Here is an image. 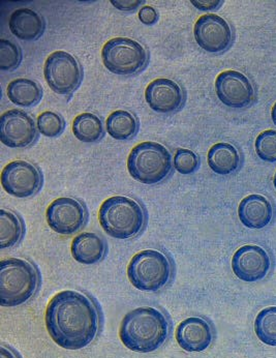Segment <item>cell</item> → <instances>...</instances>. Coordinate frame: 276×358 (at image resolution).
<instances>
[{"label":"cell","instance_id":"obj_1","mask_svg":"<svg viewBox=\"0 0 276 358\" xmlns=\"http://www.w3.org/2000/svg\"><path fill=\"white\" fill-rule=\"evenodd\" d=\"M45 322L55 344L66 350H81L98 338L103 317L94 297L81 291L64 290L52 297Z\"/></svg>","mask_w":276,"mask_h":358},{"label":"cell","instance_id":"obj_2","mask_svg":"<svg viewBox=\"0 0 276 358\" xmlns=\"http://www.w3.org/2000/svg\"><path fill=\"white\" fill-rule=\"evenodd\" d=\"M172 321L167 312L159 308L140 307L129 310L122 319L119 338L133 352L151 353L159 350L170 338Z\"/></svg>","mask_w":276,"mask_h":358},{"label":"cell","instance_id":"obj_3","mask_svg":"<svg viewBox=\"0 0 276 358\" xmlns=\"http://www.w3.org/2000/svg\"><path fill=\"white\" fill-rule=\"evenodd\" d=\"M99 221L103 230L116 239L135 238L147 226L148 215L144 205L126 196H114L101 203Z\"/></svg>","mask_w":276,"mask_h":358},{"label":"cell","instance_id":"obj_4","mask_svg":"<svg viewBox=\"0 0 276 358\" xmlns=\"http://www.w3.org/2000/svg\"><path fill=\"white\" fill-rule=\"evenodd\" d=\"M42 284L40 269L22 258L3 259L0 263V305L15 308L28 303Z\"/></svg>","mask_w":276,"mask_h":358},{"label":"cell","instance_id":"obj_5","mask_svg":"<svg viewBox=\"0 0 276 358\" xmlns=\"http://www.w3.org/2000/svg\"><path fill=\"white\" fill-rule=\"evenodd\" d=\"M129 281L140 291L157 292L173 280L175 265L171 257L157 250H144L129 261Z\"/></svg>","mask_w":276,"mask_h":358},{"label":"cell","instance_id":"obj_6","mask_svg":"<svg viewBox=\"0 0 276 358\" xmlns=\"http://www.w3.org/2000/svg\"><path fill=\"white\" fill-rule=\"evenodd\" d=\"M173 168V159L169 150L157 142L138 144L127 157L129 176L143 185L163 182L172 176Z\"/></svg>","mask_w":276,"mask_h":358},{"label":"cell","instance_id":"obj_7","mask_svg":"<svg viewBox=\"0 0 276 358\" xmlns=\"http://www.w3.org/2000/svg\"><path fill=\"white\" fill-rule=\"evenodd\" d=\"M101 59L109 72L118 76L133 77L147 69L150 54L137 41L120 36L106 43Z\"/></svg>","mask_w":276,"mask_h":358},{"label":"cell","instance_id":"obj_8","mask_svg":"<svg viewBox=\"0 0 276 358\" xmlns=\"http://www.w3.org/2000/svg\"><path fill=\"white\" fill-rule=\"evenodd\" d=\"M44 76L49 87L55 94L72 96L83 82L84 69L72 54L56 51L45 62Z\"/></svg>","mask_w":276,"mask_h":358},{"label":"cell","instance_id":"obj_9","mask_svg":"<svg viewBox=\"0 0 276 358\" xmlns=\"http://www.w3.org/2000/svg\"><path fill=\"white\" fill-rule=\"evenodd\" d=\"M1 185L8 195L24 199L40 193L44 185V176L38 166L19 159L3 168Z\"/></svg>","mask_w":276,"mask_h":358},{"label":"cell","instance_id":"obj_10","mask_svg":"<svg viewBox=\"0 0 276 358\" xmlns=\"http://www.w3.org/2000/svg\"><path fill=\"white\" fill-rule=\"evenodd\" d=\"M46 219L54 232L60 235H73L87 225L89 213L85 202L82 200L61 197L49 205Z\"/></svg>","mask_w":276,"mask_h":358},{"label":"cell","instance_id":"obj_11","mask_svg":"<svg viewBox=\"0 0 276 358\" xmlns=\"http://www.w3.org/2000/svg\"><path fill=\"white\" fill-rule=\"evenodd\" d=\"M38 126L22 110H8L0 117V140L10 148H27L38 140Z\"/></svg>","mask_w":276,"mask_h":358},{"label":"cell","instance_id":"obj_12","mask_svg":"<svg viewBox=\"0 0 276 358\" xmlns=\"http://www.w3.org/2000/svg\"><path fill=\"white\" fill-rule=\"evenodd\" d=\"M194 36L199 47L211 54L228 51L234 42V34L230 24L215 14L200 17L194 27Z\"/></svg>","mask_w":276,"mask_h":358},{"label":"cell","instance_id":"obj_13","mask_svg":"<svg viewBox=\"0 0 276 358\" xmlns=\"http://www.w3.org/2000/svg\"><path fill=\"white\" fill-rule=\"evenodd\" d=\"M215 92L219 100L232 109L249 107L256 99L254 88L249 78L233 70L225 71L217 77Z\"/></svg>","mask_w":276,"mask_h":358},{"label":"cell","instance_id":"obj_14","mask_svg":"<svg viewBox=\"0 0 276 358\" xmlns=\"http://www.w3.org/2000/svg\"><path fill=\"white\" fill-rule=\"evenodd\" d=\"M270 267L268 253L256 245H242L232 258L233 273L243 282L261 281L268 275Z\"/></svg>","mask_w":276,"mask_h":358},{"label":"cell","instance_id":"obj_15","mask_svg":"<svg viewBox=\"0 0 276 358\" xmlns=\"http://www.w3.org/2000/svg\"><path fill=\"white\" fill-rule=\"evenodd\" d=\"M145 100L151 110L157 113H175L184 107L187 92L173 80L159 78L146 87Z\"/></svg>","mask_w":276,"mask_h":358},{"label":"cell","instance_id":"obj_16","mask_svg":"<svg viewBox=\"0 0 276 358\" xmlns=\"http://www.w3.org/2000/svg\"><path fill=\"white\" fill-rule=\"evenodd\" d=\"M212 323L204 317H189L176 327L175 338L180 348L187 352H203L215 340Z\"/></svg>","mask_w":276,"mask_h":358},{"label":"cell","instance_id":"obj_17","mask_svg":"<svg viewBox=\"0 0 276 358\" xmlns=\"http://www.w3.org/2000/svg\"><path fill=\"white\" fill-rule=\"evenodd\" d=\"M238 217L249 229H263L273 221V207L264 196L252 194L239 204Z\"/></svg>","mask_w":276,"mask_h":358},{"label":"cell","instance_id":"obj_18","mask_svg":"<svg viewBox=\"0 0 276 358\" xmlns=\"http://www.w3.org/2000/svg\"><path fill=\"white\" fill-rule=\"evenodd\" d=\"M46 20L31 8H19L10 15L8 28L19 40L34 42L40 40L46 31Z\"/></svg>","mask_w":276,"mask_h":358},{"label":"cell","instance_id":"obj_19","mask_svg":"<svg viewBox=\"0 0 276 358\" xmlns=\"http://www.w3.org/2000/svg\"><path fill=\"white\" fill-rule=\"evenodd\" d=\"M108 251L109 248L106 239L94 232H83L77 235L71 245L73 258L84 265L101 262L107 256Z\"/></svg>","mask_w":276,"mask_h":358},{"label":"cell","instance_id":"obj_20","mask_svg":"<svg viewBox=\"0 0 276 358\" xmlns=\"http://www.w3.org/2000/svg\"><path fill=\"white\" fill-rule=\"evenodd\" d=\"M207 162L215 174L226 176L235 173L240 168L241 157L234 145L219 142L211 146L207 155Z\"/></svg>","mask_w":276,"mask_h":358},{"label":"cell","instance_id":"obj_21","mask_svg":"<svg viewBox=\"0 0 276 358\" xmlns=\"http://www.w3.org/2000/svg\"><path fill=\"white\" fill-rule=\"evenodd\" d=\"M6 94L14 105L34 108L42 102L44 90L38 82L27 78H19L8 83Z\"/></svg>","mask_w":276,"mask_h":358},{"label":"cell","instance_id":"obj_22","mask_svg":"<svg viewBox=\"0 0 276 358\" xmlns=\"http://www.w3.org/2000/svg\"><path fill=\"white\" fill-rule=\"evenodd\" d=\"M26 233L24 220L10 209H0V249H10L22 243Z\"/></svg>","mask_w":276,"mask_h":358},{"label":"cell","instance_id":"obj_23","mask_svg":"<svg viewBox=\"0 0 276 358\" xmlns=\"http://www.w3.org/2000/svg\"><path fill=\"white\" fill-rule=\"evenodd\" d=\"M138 118L126 110H116L107 120V131L118 141H131L139 133Z\"/></svg>","mask_w":276,"mask_h":358},{"label":"cell","instance_id":"obj_24","mask_svg":"<svg viewBox=\"0 0 276 358\" xmlns=\"http://www.w3.org/2000/svg\"><path fill=\"white\" fill-rule=\"evenodd\" d=\"M73 133L83 143H98L106 135L103 120L96 114L82 113L73 122Z\"/></svg>","mask_w":276,"mask_h":358},{"label":"cell","instance_id":"obj_25","mask_svg":"<svg viewBox=\"0 0 276 358\" xmlns=\"http://www.w3.org/2000/svg\"><path fill=\"white\" fill-rule=\"evenodd\" d=\"M254 327L263 344L276 347V307L263 308L254 320Z\"/></svg>","mask_w":276,"mask_h":358},{"label":"cell","instance_id":"obj_26","mask_svg":"<svg viewBox=\"0 0 276 358\" xmlns=\"http://www.w3.org/2000/svg\"><path fill=\"white\" fill-rule=\"evenodd\" d=\"M23 51L16 43L6 38L0 40V70L13 72L21 66Z\"/></svg>","mask_w":276,"mask_h":358},{"label":"cell","instance_id":"obj_27","mask_svg":"<svg viewBox=\"0 0 276 358\" xmlns=\"http://www.w3.org/2000/svg\"><path fill=\"white\" fill-rule=\"evenodd\" d=\"M38 131L45 137L57 138L64 134L66 122L64 116L53 111H45L38 117Z\"/></svg>","mask_w":276,"mask_h":358},{"label":"cell","instance_id":"obj_28","mask_svg":"<svg viewBox=\"0 0 276 358\" xmlns=\"http://www.w3.org/2000/svg\"><path fill=\"white\" fill-rule=\"evenodd\" d=\"M256 154L267 163H275L276 162V131L275 129H267L262 131L256 137L254 142Z\"/></svg>","mask_w":276,"mask_h":358},{"label":"cell","instance_id":"obj_29","mask_svg":"<svg viewBox=\"0 0 276 358\" xmlns=\"http://www.w3.org/2000/svg\"><path fill=\"white\" fill-rule=\"evenodd\" d=\"M201 159L193 150L178 148L174 155V169L182 176H191L199 170Z\"/></svg>","mask_w":276,"mask_h":358},{"label":"cell","instance_id":"obj_30","mask_svg":"<svg viewBox=\"0 0 276 358\" xmlns=\"http://www.w3.org/2000/svg\"><path fill=\"white\" fill-rule=\"evenodd\" d=\"M139 20L146 26H154L159 22V14L153 6H145L139 10Z\"/></svg>","mask_w":276,"mask_h":358},{"label":"cell","instance_id":"obj_31","mask_svg":"<svg viewBox=\"0 0 276 358\" xmlns=\"http://www.w3.org/2000/svg\"><path fill=\"white\" fill-rule=\"evenodd\" d=\"M112 6L119 10L120 12L133 13L144 6L145 1L144 0H112Z\"/></svg>","mask_w":276,"mask_h":358},{"label":"cell","instance_id":"obj_32","mask_svg":"<svg viewBox=\"0 0 276 358\" xmlns=\"http://www.w3.org/2000/svg\"><path fill=\"white\" fill-rule=\"evenodd\" d=\"M191 4L203 12H212L223 6V0H191Z\"/></svg>","mask_w":276,"mask_h":358},{"label":"cell","instance_id":"obj_33","mask_svg":"<svg viewBox=\"0 0 276 358\" xmlns=\"http://www.w3.org/2000/svg\"><path fill=\"white\" fill-rule=\"evenodd\" d=\"M0 358H23L22 355L10 345L1 344L0 346Z\"/></svg>","mask_w":276,"mask_h":358},{"label":"cell","instance_id":"obj_34","mask_svg":"<svg viewBox=\"0 0 276 358\" xmlns=\"http://www.w3.org/2000/svg\"><path fill=\"white\" fill-rule=\"evenodd\" d=\"M271 118H273V124L276 127V102L273 105V110H271Z\"/></svg>","mask_w":276,"mask_h":358},{"label":"cell","instance_id":"obj_35","mask_svg":"<svg viewBox=\"0 0 276 358\" xmlns=\"http://www.w3.org/2000/svg\"><path fill=\"white\" fill-rule=\"evenodd\" d=\"M273 185H275V189H276V172H275V178H273Z\"/></svg>","mask_w":276,"mask_h":358}]
</instances>
